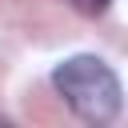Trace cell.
Listing matches in <instances>:
<instances>
[{"label":"cell","instance_id":"6da1fadb","mask_svg":"<svg viewBox=\"0 0 128 128\" xmlns=\"http://www.w3.org/2000/svg\"><path fill=\"white\" fill-rule=\"evenodd\" d=\"M52 88L88 124H112L120 116V108H124L120 76L100 56H68V60H60L52 68Z\"/></svg>","mask_w":128,"mask_h":128},{"label":"cell","instance_id":"7a4b0ae2","mask_svg":"<svg viewBox=\"0 0 128 128\" xmlns=\"http://www.w3.org/2000/svg\"><path fill=\"white\" fill-rule=\"evenodd\" d=\"M68 8H76L80 16H88V20H96V16H104L108 8H112V0H64Z\"/></svg>","mask_w":128,"mask_h":128}]
</instances>
